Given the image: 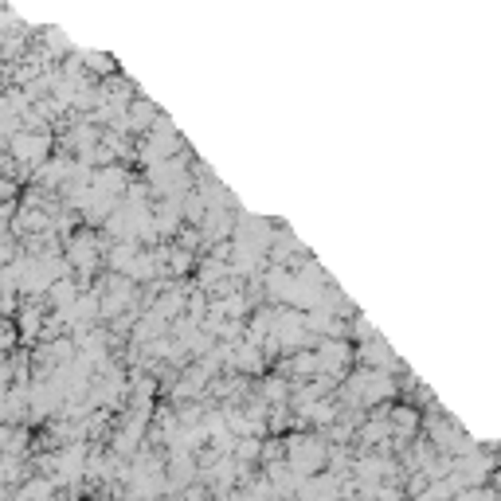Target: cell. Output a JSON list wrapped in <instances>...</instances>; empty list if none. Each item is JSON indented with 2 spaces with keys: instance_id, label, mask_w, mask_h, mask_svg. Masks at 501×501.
<instances>
[{
  "instance_id": "1",
  "label": "cell",
  "mask_w": 501,
  "mask_h": 501,
  "mask_svg": "<svg viewBox=\"0 0 501 501\" xmlns=\"http://www.w3.org/2000/svg\"><path fill=\"white\" fill-rule=\"evenodd\" d=\"M8 161L16 165L20 173H35L43 161H52V137L47 134H32V129H16L8 137Z\"/></svg>"
},
{
  "instance_id": "2",
  "label": "cell",
  "mask_w": 501,
  "mask_h": 501,
  "mask_svg": "<svg viewBox=\"0 0 501 501\" xmlns=\"http://www.w3.org/2000/svg\"><path fill=\"white\" fill-rule=\"evenodd\" d=\"M286 467H290L294 474H317L321 467H326V447L317 443V439L309 435H294L290 443H286Z\"/></svg>"
},
{
  "instance_id": "3",
  "label": "cell",
  "mask_w": 501,
  "mask_h": 501,
  "mask_svg": "<svg viewBox=\"0 0 501 501\" xmlns=\"http://www.w3.org/2000/svg\"><path fill=\"white\" fill-rule=\"evenodd\" d=\"M67 262L75 267L82 279L94 270V262H99V243H94V235H71V243H67Z\"/></svg>"
},
{
  "instance_id": "4",
  "label": "cell",
  "mask_w": 501,
  "mask_h": 501,
  "mask_svg": "<svg viewBox=\"0 0 501 501\" xmlns=\"http://www.w3.org/2000/svg\"><path fill=\"white\" fill-rule=\"evenodd\" d=\"M71 165H75V161H67V157H52V161H43L32 176H35V184H40V188H63V184H67V176H71Z\"/></svg>"
},
{
  "instance_id": "5",
  "label": "cell",
  "mask_w": 501,
  "mask_h": 501,
  "mask_svg": "<svg viewBox=\"0 0 501 501\" xmlns=\"http://www.w3.org/2000/svg\"><path fill=\"white\" fill-rule=\"evenodd\" d=\"M43 309L40 306H24L20 309V314H16V337L20 341H35V337H40V333H43Z\"/></svg>"
},
{
  "instance_id": "6",
  "label": "cell",
  "mask_w": 501,
  "mask_h": 501,
  "mask_svg": "<svg viewBox=\"0 0 501 501\" xmlns=\"http://www.w3.org/2000/svg\"><path fill=\"white\" fill-rule=\"evenodd\" d=\"M16 501H55V482L40 474V478H24Z\"/></svg>"
},
{
  "instance_id": "7",
  "label": "cell",
  "mask_w": 501,
  "mask_h": 501,
  "mask_svg": "<svg viewBox=\"0 0 501 501\" xmlns=\"http://www.w3.org/2000/svg\"><path fill=\"white\" fill-rule=\"evenodd\" d=\"M345 361H349V345H345V341H326L317 349V368L337 373V368H345Z\"/></svg>"
},
{
  "instance_id": "8",
  "label": "cell",
  "mask_w": 501,
  "mask_h": 501,
  "mask_svg": "<svg viewBox=\"0 0 501 501\" xmlns=\"http://www.w3.org/2000/svg\"><path fill=\"white\" fill-rule=\"evenodd\" d=\"M47 298H52V306H55V314H59V309H67V306L79 298V282H71V279H59V282L52 286V290H47Z\"/></svg>"
},
{
  "instance_id": "9",
  "label": "cell",
  "mask_w": 501,
  "mask_h": 501,
  "mask_svg": "<svg viewBox=\"0 0 501 501\" xmlns=\"http://www.w3.org/2000/svg\"><path fill=\"white\" fill-rule=\"evenodd\" d=\"M235 455H240V458H255L259 455V439H243V443L235 447Z\"/></svg>"
},
{
  "instance_id": "10",
  "label": "cell",
  "mask_w": 501,
  "mask_h": 501,
  "mask_svg": "<svg viewBox=\"0 0 501 501\" xmlns=\"http://www.w3.org/2000/svg\"><path fill=\"white\" fill-rule=\"evenodd\" d=\"M169 270H173V274L188 270V255H184V250H173V255H169Z\"/></svg>"
},
{
  "instance_id": "11",
  "label": "cell",
  "mask_w": 501,
  "mask_h": 501,
  "mask_svg": "<svg viewBox=\"0 0 501 501\" xmlns=\"http://www.w3.org/2000/svg\"><path fill=\"white\" fill-rule=\"evenodd\" d=\"M12 341H16V329H12V326H0V353L12 349Z\"/></svg>"
},
{
  "instance_id": "12",
  "label": "cell",
  "mask_w": 501,
  "mask_h": 501,
  "mask_svg": "<svg viewBox=\"0 0 501 501\" xmlns=\"http://www.w3.org/2000/svg\"><path fill=\"white\" fill-rule=\"evenodd\" d=\"M184 501H204V490H188Z\"/></svg>"
}]
</instances>
